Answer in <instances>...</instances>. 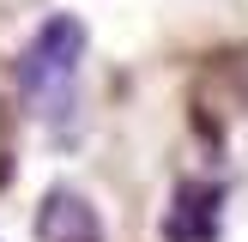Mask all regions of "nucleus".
<instances>
[{"mask_svg": "<svg viewBox=\"0 0 248 242\" xmlns=\"http://www.w3.org/2000/svg\"><path fill=\"white\" fill-rule=\"evenodd\" d=\"M79 67H85V24L73 12H55V18H43V30L18 55V97L43 121H67Z\"/></svg>", "mask_w": 248, "mask_h": 242, "instance_id": "f257e3e1", "label": "nucleus"}, {"mask_svg": "<svg viewBox=\"0 0 248 242\" xmlns=\"http://www.w3.org/2000/svg\"><path fill=\"white\" fill-rule=\"evenodd\" d=\"M218 224H224V182L206 176L176 182L164 212V242H218Z\"/></svg>", "mask_w": 248, "mask_h": 242, "instance_id": "f03ea898", "label": "nucleus"}, {"mask_svg": "<svg viewBox=\"0 0 248 242\" xmlns=\"http://www.w3.org/2000/svg\"><path fill=\"white\" fill-rule=\"evenodd\" d=\"M36 236L43 242H103V212L79 188H48L36 206Z\"/></svg>", "mask_w": 248, "mask_h": 242, "instance_id": "7ed1b4c3", "label": "nucleus"}]
</instances>
